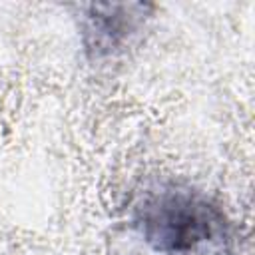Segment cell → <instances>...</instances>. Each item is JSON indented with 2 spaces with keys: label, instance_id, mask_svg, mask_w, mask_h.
<instances>
[{
  "label": "cell",
  "instance_id": "obj_1",
  "mask_svg": "<svg viewBox=\"0 0 255 255\" xmlns=\"http://www.w3.org/2000/svg\"><path fill=\"white\" fill-rule=\"evenodd\" d=\"M133 233L157 255H229L233 225L205 191L181 181H157L128 207Z\"/></svg>",
  "mask_w": 255,
  "mask_h": 255
},
{
  "label": "cell",
  "instance_id": "obj_2",
  "mask_svg": "<svg viewBox=\"0 0 255 255\" xmlns=\"http://www.w3.org/2000/svg\"><path fill=\"white\" fill-rule=\"evenodd\" d=\"M80 38L92 62L122 56L131 48L153 16L147 2L88 4L78 8Z\"/></svg>",
  "mask_w": 255,
  "mask_h": 255
}]
</instances>
